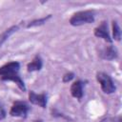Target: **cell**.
Returning <instances> with one entry per match:
<instances>
[{
    "label": "cell",
    "mask_w": 122,
    "mask_h": 122,
    "mask_svg": "<svg viewBox=\"0 0 122 122\" xmlns=\"http://www.w3.org/2000/svg\"><path fill=\"white\" fill-rule=\"evenodd\" d=\"M52 116H58V117H62V118H64V119L70 120V117H67V116H65L63 113H60V112H58L56 110L52 111Z\"/></svg>",
    "instance_id": "2e32d148"
},
{
    "label": "cell",
    "mask_w": 122,
    "mask_h": 122,
    "mask_svg": "<svg viewBox=\"0 0 122 122\" xmlns=\"http://www.w3.org/2000/svg\"><path fill=\"white\" fill-rule=\"evenodd\" d=\"M47 94L46 93H40L37 94L33 91H30L29 92V100L30 103L34 105H38L41 108H46L47 106Z\"/></svg>",
    "instance_id": "8992f818"
},
{
    "label": "cell",
    "mask_w": 122,
    "mask_h": 122,
    "mask_svg": "<svg viewBox=\"0 0 122 122\" xmlns=\"http://www.w3.org/2000/svg\"><path fill=\"white\" fill-rule=\"evenodd\" d=\"M43 66V62H42V59L40 57V55H35L34 58L32 59V61H30L28 66H27V69H28V71L31 72V71H40L41 68Z\"/></svg>",
    "instance_id": "9c48e42d"
},
{
    "label": "cell",
    "mask_w": 122,
    "mask_h": 122,
    "mask_svg": "<svg viewBox=\"0 0 122 122\" xmlns=\"http://www.w3.org/2000/svg\"><path fill=\"white\" fill-rule=\"evenodd\" d=\"M73 77H74V73L70 71V72H67V73H65V74L63 75L62 81H63L64 83H68L69 81H71V79H73Z\"/></svg>",
    "instance_id": "4fadbf2b"
},
{
    "label": "cell",
    "mask_w": 122,
    "mask_h": 122,
    "mask_svg": "<svg viewBox=\"0 0 122 122\" xmlns=\"http://www.w3.org/2000/svg\"><path fill=\"white\" fill-rule=\"evenodd\" d=\"M100 122H122L121 116H116V117H106L102 119Z\"/></svg>",
    "instance_id": "5bb4252c"
},
{
    "label": "cell",
    "mask_w": 122,
    "mask_h": 122,
    "mask_svg": "<svg viewBox=\"0 0 122 122\" xmlns=\"http://www.w3.org/2000/svg\"><path fill=\"white\" fill-rule=\"evenodd\" d=\"M51 17V14L45 16V17H42V18H39V19H35V20H32L30 22L28 23L27 25V28H32V27H37V26H41V25H44L50 18Z\"/></svg>",
    "instance_id": "8fae6325"
},
{
    "label": "cell",
    "mask_w": 122,
    "mask_h": 122,
    "mask_svg": "<svg viewBox=\"0 0 122 122\" xmlns=\"http://www.w3.org/2000/svg\"><path fill=\"white\" fill-rule=\"evenodd\" d=\"M20 64L17 61H10L0 67V79L3 81H12L22 91H26V86L19 75Z\"/></svg>",
    "instance_id": "6da1fadb"
},
{
    "label": "cell",
    "mask_w": 122,
    "mask_h": 122,
    "mask_svg": "<svg viewBox=\"0 0 122 122\" xmlns=\"http://www.w3.org/2000/svg\"><path fill=\"white\" fill-rule=\"evenodd\" d=\"M30 107L26 102L23 101H15L13 105L10 108V114L11 116L15 117H21V118H26L29 112Z\"/></svg>",
    "instance_id": "277c9868"
},
{
    "label": "cell",
    "mask_w": 122,
    "mask_h": 122,
    "mask_svg": "<svg viewBox=\"0 0 122 122\" xmlns=\"http://www.w3.org/2000/svg\"><path fill=\"white\" fill-rule=\"evenodd\" d=\"M100 56H101L103 59H106V60H113V59L117 58L118 53H117L116 49H115L113 46L111 45V46L105 47V48L101 51Z\"/></svg>",
    "instance_id": "ba28073f"
},
{
    "label": "cell",
    "mask_w": 122,
    "mask_h": 122,
    "mask_svg": "<svg viewBox=\"0 0 122 122\" xmlns=\"http://www.w3.org/2000/svg\"><path fill=\"white\" fill-rule=\"evenodd\" d=\"M18 30H19V27H18L17 25L11 26V27H10L9 29L5 30L0 34V48H1L2 45L9 39V37H10L11 34H13L14 32H16Z\"/></svg>",
    "instance_id": "30bf717a"
},
{
    "label": "cell",
    "mask_w": 122,
    "mask_h": 122,
    "mask_svg": "<svg viewBox=\"0 0 122 122\" xmlns=\"http://www.w3.org/2000/svg\"><path fill=\"white\" fill-rule=\"evenodd\" d=\"M94 21V12L92 10H81L72 14L70 19L71 26H81L84 24H90Z\"/></svg>",
    "instance_id": "7a4b0ae2"
},
{
    "label": "cell",
    "mask_w": 122,
    "mask_h": 122,
    "mask_svg": "<svg viewBox=\"0 0 122 122\" xmlns=\"http://www.w3.org/2000/svg\"><path fill=\"white\" fill-rule=\"evenodd\" d=\"M7 115V112H6V110L4 108V106L2 105V103H0V121L3 120Z\"/></svg>",
    "instance_id": "9a60e30c"
},
{
    "label": "cell",
    "mask_w": 122,
    "mask_h": 122,
    "mask_svg": "<svg viewBox=\"0 0 122 122\" xmlns=\"http://www.w3.org/2000/svg\"><path fill=\"white\" fill-rule=\"evenodd\" d=\"M33 122H43V120H41V119H38V120H35V121H33Z\"/></svg>",
    "instance_id": "e0dca14e"
},
{
    "label": "cell",
    "mask_w": 122,
    "mask_h": 122,
    "mask_svg": "<svg viewBox=\"0 0 122 122\" xmlns=\"http://www.w3.org/2000/svg\"><path fill=\"white\" fill-rule=\"evenodd\" d=\"M83 86L84 84L81 80L74 81L71 86V94L76 99H81L83 97Z\"/></svg>",
    "instance_id": "52a82bcc"
},
{
    "label": "cell",
    "mask_w": 122,
    "mask_h": 122,
    "mask_svg": "<svg viewBox=\"0 0 122 122\" xmlns=\"http://www.w3.org/2000/svg\"><path fill=\"white\" fill-rule=\"evenodd\" d=\"M94 35L98 38H103L108 43L112 42V39L111 38L109 30H108V24L106 21H102L100 25L94 29Z\"/></svg>",
    "instance_id": "5b68a950"
},
{
    "label": "cell",
    "mask_w": 122,
    "mask_h": 122,
    "mask_svg": "<svg viewBox=\"0 0 122 122\" xmlns=\"http://www.w3.org/2000/svg\"><path fill=\"white\" fill-rule=\"evenodd\" d=\"M112 38L116 41L121 39V30L116 21H112Z\"/></svg>",
    "instance_id": "7c38bea8"
},
{
    "label": "cell",
    "mask_w": 122,
    "mask_h": 122,
    "mask_svg": "<svg viewBox=\"0 0 122 122\" xmlns=\"http://www.w3.org/2000/svg\"><path fill=\"white\" fill-rule=\"evenodd\" d=\"M96 79H97L98 83L100 84V87L104 93L110 94V93H112L115 92V90H116L115 85H114L112 77L109 74H107L103 71H99L96 73Z\"/></svg>",
    "instance_id": "3957f363"
}]
</instances>
